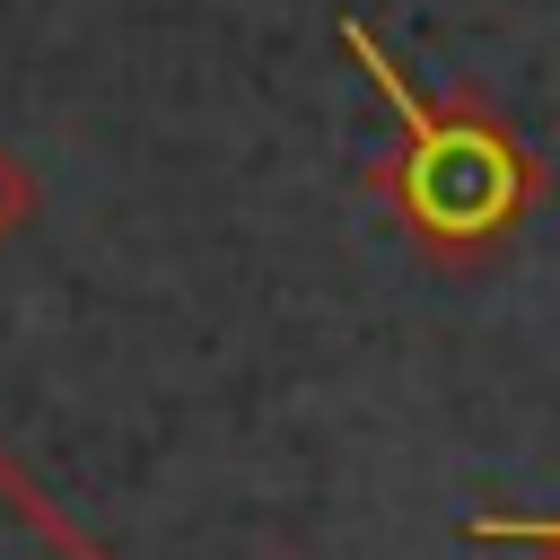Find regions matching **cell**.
Instances as JSON below:
<instances>
[{
    "instance_id": "1",
    "label": "cell",
    "mask_w": 560,
    "mask_h": 560,
    "mask_svg": "<svg viewBox=\"0 0 560 560\" xmlns=\"http://www.w3.org/2000/svg\"><path fill=\"white\" fill-rule=\"evenodd\" d=\"M341 52L394 114V140L376 158V201L394 210L411 254H429L438 271H472V262L508 254L525 236V219L542 210V158L525 149V131L464 88H420L376 44L368 18H341Z\"/></svg>"
},
{
    "instance_id": "2",
    "label": "cell",
    "mask_w": 560,
    "mask_h": 560,
    "mask_svg": "<svg viewBox=\"0 0 560 560\" xmlns=\"http://www.w3.org/2000/svg\"><path fill=\"white\" fill-rule=\"evenodd\" d=\"M0 560H105V551L0 455Z\"/></svg>"
},
{
    "instance_id": "3",
    "label": "cell",
    "mask_w": 560,
    "mask_h": 560,
    "mask_svg": "<svg viewBox=\"0 0 560 560\" xmlns=\"http://www.w3.org/2000/svg\"><path fill=\"white\" fill-rule=\"evenodd\" d=\"M35 201H44V192H35V175H26V158H18L9 140H0V245H9V236H18L26 219H35Z\"/></svg>"
},
{
    "instance_id": "4",
    "label": "cell",
    "mask_w": 560,
    "mask_h": 560,
    "mask_svg": "<svg viewBox=\"0 0 560 560\" xmlns=\"http://www.w3.org/2000/svg\"><path fill=\"white\" fill-rule=\"evenodd\" d=\"M481 542H534V560H560V516H472Z\"/></svg>"
}]
</instances>
